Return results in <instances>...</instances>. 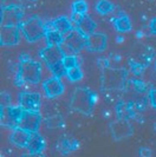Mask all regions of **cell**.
Returning <instances> with one entry per match:
<instances>
[{
  "mask_svg": "<svg viewBox=\"0 0 156 157\" xmlns=\"http://www.w3.org/2000/svg\"><path fill=\"white\" fill-rule=\"evenodd\" d=\"M43 90L47 98H55L64 92V85L60 78L51 77L43 82Z\"/></svg>",
  "mask_w": 156,
  "mask_h": 157,
  "instance_id": "4fadbf2b",
  "label": "cell"
},
{
  "mask_svg": "<svg viewBox=\"0 0 156 157\" xmlns=\"http://www.w3.org/2000/svg\"><path fill=\"white\" fill-rule=\"evenodd\" d=\"M150 31L153 32L154 34H156V18H154V19H151V21H150Z\"/></svg>",
  "mask_w": 156,
  "mask_h": 157,
  "instance_id": "8d00e7d4",
  "label": "cell"
},
{
  "mask_svg": "<svg viewBox=\"0 0 156 157\" xmlns=\"http://www.w3.org/2000/svg\"><path fill=\"white\" fill-rule=\"evenodd\" d=\"M138 154H140V157H151L153 151H151V149L147 148V147H142L138 150Z\"/></svg>",
  "mask_w": 156,
  "mask_h": 157,
  "instance_id": "d6a6232c",
  "label": "cell"
},
{
  "mask_svg": "<svg viewBox=\"0 0 156 157\" xmlns=\"http://www.w3.org/2000/svg\"><path fill=\"white\" fill-rule=\"evenodd\" d=\"M110 132L112 136L114 141H122L124 138L130 137L134 134V129L129 121H123V119H117L110 123Z\"/></svg>",
  "mask_w": 156,
  "mask_h": 157,
  "instance_id": "ba28073f",
  "label": "cell"
},
{
  "mask_svg": "<svg viewBox=\"0 0 156 157\" xmlns=\"http://www.w3.org/2000/svg\"><path fill=\"white\" fill-rule=\"evenodd\" d=\"M49 69L52 72V75L55 77H57V78H60L63 76H66V73H68V70H66V67H65V65H64L63 62L55 64V65L50 66Z\"/></svg>",
  "mask_w": 156,
  "mask_h": 157,
  "instance_id": "d4e9b609",
  "label": "cell"
},
{
  "mask_svg": "<svg viewBox=\"0 0 156 157\" xmlns=\"http://www.w3.org/2000/svg\"><path fill=\"white\" fill-rule=\"evenodd\" d=\"M131 83L134 84V87H135V90H136L137 92L144 94V92L147 91V85H146L142 80H140V79H134Z\"/></svg>",
  "mask_w": 156,
  "mask_h": 157,
  "instance_id": "4dcf8cb0",
  "label": "cell"
},
{
  "mask_svg": "<svg viewBox=\"0 0 156 157\" xmlns=\"http://www.w3.org/2000/svg\"><path fill=\"white\" fill-rule=\"evenodd\" d=\"M148 98L149 102H150V105L153 108H156V89H150L149 90Z\"/></svg>",
  "mask_w": 156,
  "mask_h": 157,
  "instance_id": "1f68e13d",
  "label": "cell"
},
{
  "mask_svg": "<svg viewBox=\"0 0 156 157\" xmlns=\"http://www.w3.org/2000/svg\"><path fill=\"white\" fill-rule=\"evenodd\" d=\"M21 157H45L43 155V152L41 154H31V152H29V154H24Z\"/></svg>",
  "mask_w": 156,
  "mask_h": 157,
  "instance_id": "f35d334b",
  "label": "cell"
},
{
  "mask_svg": "<svg viewBox=\"0 0 156 157\" xmlns=\"http://www.w3.org/2000/svg\"><path fill=\"white\" fill-rule=\"evenodd\" d=\"M66 76H68L70 82H78V80H80L83 78V71L80 70L79 66H75V67L68 70Z\"/></svg>",
  "mask_w": 156,
  "mask_h": 157,
  "instance_id": "4316f807",
  "label": "cell"
},
{
  "mask_svg": "<svg viewBox=\"0 0 156 157\" xmlns=\"http://www.w3.org/2000/svg\"><path fill=\"white\" fill-rule=\"evenodd\" d=\"M96 101L97 94L94 91L86 87H77L71 96L70 108L83 115H91Z\"/></svg>",
  "mask_w": 156,
  "mask_h": 157,
  "instance_id": "6da1fadb",
  "label": "cell"
},
{
  "mask_svg": "<svg viewBox=\"0 0 156 157\" xmlns=\"http://www.w3.org/2000/svg\"><path fill=\"white\" fill-rule=\"evenodd\" d=\"M83 16L84 14H80V13H71V23H73L75 25H77L80 20H82V18H83Z\"/></svg>",
  "mask_w": 156,
  "mask_h": 157,
  "instance_id": "836d02e7",
  "label": "cell"
},
{
  "mask_svg": "<svg viewBox=\"0 0 156 157\" xmlns=\"http://www.w3.org/2000/svg\"><path fill=\"white\" fill-rule=\"evenodd\" d=\"M31 59V57L27 55V53H21V55L19 56V62L21 63V62H26V60H30Z\"/></svg>",
  "mask_w": 156,
  "mask_h": 157,
  "instance_id": "74e56055",
  "label": "cell"
},
{
  "mask_svg": "<svg viewBox=\"0 0 156 157\" xmlns=\"http://www.w3.org/2000/svg\"><path fill=\"white\" fill-rule=\"evenodd\" d=\"M20 26H1L0 32V44L2 46L17 45L19 41Z\"/></svg>",
  "mask_w": 156,
  "mask_h": 157,
  "instance_id": "7c38bea8",
  "label": "cell"
},
{
  "mask_svg": "<svg viewBox=\"0 0 156 157\" xmlns=\"http://www.w3.org/2000/svg\"><path fill=\"white\" fill-rule=\"evenodd\" d=\"M154 130H155V131H156V122H155V123H154Z\"/></svg>",
  "mask_w": 156,
  "mask_h": 157,
  "instance_id": "ab89813d",
  "label": "cell"
},
{
  "mask_svg": "<svg viewBox=\"0 0 156 157\" xmlns=\"http://www.w3.org/2000/svg\"><path fill=\"white\" fill-rule=\"evenodd\" d=\"M32 1H36V0H32Z\"/></svg>",
  "mask_w": 156,
  "mask_h": 157,
  "instance_id": "b9f144b4",
  "label": "cell"
},
{
  "mask_svg": "<svg viewBox=\"0 0 156 157\" xmlns=\"http://www.w3.org/2000/svg\"><path fill=\"white\" fill-rule=\"evenodd\" d=\"M23 14L24 12L20 6L1 7V26H20Z\"/></svg>",
  "mask_w": 156,
  "mask_h": 157,
  "instance_id": "8992f818",
  "label": "cell"
},
{
  "mask_svg": "<svg viewBox=\"0 0 156 157\" xmlns=\"http://www.w3.org/2000/svg\"><path fill=\"white\" fill-rule=\"evenodd\" d=\"M41 77V66L34 60H26L19 64V69L16 76V85L23 84H37Z\"/></svg>",
  "mask_w": 156,
  "mask_h": 157,
  "instance_id": "7a4b0ae2",
  "label": "cell"
},
{
  "mask_svg": "<svg viewBox=\"0 0 156 157\" xmlns=\"http://www.w3.org/2000/svg\"><path fill=\"white\" fill-rule=\"evenodd\" d=\"M39 57L46 63L47 67L60 63L65 58V53L60 46H46L39 51Z\"/></svg>",
  "mask_w": 156,
  "mask_h": 157,
  "instance_id": "8fae6325",
  "label": "cell"
},
{
  "mask_svg": "<svg viewBox=\"0 0 156 157\" xmlns=\"http://www.w3.org/2000/svg\"><path fill=\"white\" fill-rule=\"evenodd\" d=\"M41 122V116L37 111H24L23 116L20 118L18 128L24 129L29 132H38L39 125Z\"/></svg>",
  "mask_w": 156,
  "mask_h": 157,
  "instance_id": "30bf717a",
  "label": "cell"
},
{
  "mask_svg": "<svg viewBox=\"0 0 156 157\" xmlns=\"http://www.w3.org/2000/svg\"><path fill=\"white\" fill-rule=\"evenodd\" d=\"M86 39L88 37L85 34H83L78 29H73L65 36L64 44L72 53H77L82 48L86 47Z\"/></svg>",
  "mask_w": 156,
  "mask_h": 157,
  "instance_id": "52a82bcc",
  "label": "cell"
},
{
  "mask_svg": "<svg viewBox=\"0 0 156 157\" xmlns=\"http://www.w3.org/2000/svg\"><path fill=\"white\" fill-rule=\"evenodd\" d=\"M24 110L20 106H12L10 105L7 108H1L0 116H1V124L5 128H18V123L23 116Z\"/></svg>",
  "mask_w": 156,
  "mask_h": 157,
  "instance_id": "5b68a950",
  "label": "cell"
},
{
  "mask_svg": "<svg viewBox=\"0 0 156 157\" xmlns=\"http://www.w3.org/2000/svg\"><path fill=\"white\" fill-rule=\"evenodd\" d=\"M116 115L118 119H123V121H129L131 118H135L136 113L134 110V104L119 101L116 104Z\"/></svg>",
  "mask_w": 156,
  "mask_h": 157,
  "instance_id": "ac0fdd59",
  "label": "cell"
},
{
  "mask_svg": "<svg viewBox=\"0 0 156 157\" xmlns=\"http://www.w3.org/2000/svg\"><path fill=\"white\" fill-rule=\"evenodd\" d=\"M63 63L65 65L66 70H69V69H72L75 66H78V59L77 57H75V56L72 55H65V58H64Z\"/></svg>",
  "mask_w": 156,
  "mask_h": 157,
  "instance_id": "83f0119b",
  "label": "cell"
},
{
  "mask_svg": "<svg viewBox=\"0 0 156 157\" xmlns=\"http://www.w3.org/2000/svg\"><path fill=\"white\" fill-rule=\"evenodd\" d=\"M52 23V27L53 30H57L58 32H60L62 34H68L69 32H71L72 29V23H71L70 19H68L66 17H59L55 19Z\"/></svg>",
  "mask_w": 156,
  "mask_h": 157,
  "instance_id": "ffe728a7",
  "label": "cell"
},
{
  "mask_svg": "<svg viewBox=\"0 0 156 157\" xmlns=\"http://www.w3.org/2000/svg\"><path fill=\"white\" fill-rule=\"evenodd\" d=\"M72 13H80V14H85L88 12V4L84 0H75L72 2Z\"/></svg>",
  "mask_w": 156,
  "mask_h": 157,
  "instance_id": "484cf974",
  "label": "cell"
},
{
  "mask_svg": "<svg viewBox=\"0 0 156 157\" xmlns=\"http://www.w3.org/2000/svg\"><path fill=\"white\" fill-rule=\"evenodd\" d=\"M102 87L105 90H119L123 89L127 79V71L123 69H110L102 70Z\"/></svg>",
  "mask_w": 156,
  "mask_h": 157,
  "instance_id": "277c9868",
  "label": "cell"
},
{
  "mask_svg": "<svg viewBox=\"0 0 156 157\" xmlns=\"http://www.w3.org/2000/svg\"><path fill=\"white\" fill-rule=\"evenodd\" d=\"M114 27L116 29L118 32H129L131 31V21L129 19V17L127 14H121L114 19Z\"/></svg>",
  "mask_w": 156,
  "mask_h": 157,
  "instance_id": "44dd1931",
  "label": "cell"
},
{
  "mask_svg": "<svg viewBox=\"0 0 156 157\" xmlns=\"http://www.w3.org/2000/svg\"><path fill=\"white\" fill-rule=\"evenodd\" d=\"M76 29H78L83 34H85L86 37H88V36L92 34L95 32V30H96V23L89 16L84 14L83 18H82V20L76 25Z\"/></svg>",
  "mask_w": 156,
  "mask_h": 157,
  "instance_id": "d6986e66",
  "label": "cell"
},
{
  "mask_svg": "<svg viewBox=\"0 0 156 157\" xmlns=\"http://www.w3.org/2000/svg\"><path fill=\"white\" fill-rule=\"evenodd\" d=\"M95 8L99 14H109L110 12H112L115 10V6L109 0H98Z\"/></svg>",
  "mask_w": 156,
  "mask_h": 157,
  "instance_id": "cb8c5ba5",
  "label": "cell"
},
{
  "mask_svg": "<svg viewBox=\"0 0 156 157\" xmlns=\"http://www.w3.org/2000/svg\"><path fill=\"white\" fill-rule=\"evenodd\" d=\"M107 36L99 33V32H94L92 34L88 36L86 39V48L90 52H102L107 47Z\"/></svg>",
  "mask_w": 156,
  "mask_h": 157,
  "instance_id": "5bb4252c",
  "label": "cell"
},
{
  "mask_svg": "<svg viewBox=\"0 0 156 157\" xmlns=\"http://www.w3.org/2000/svg\"><path fill=\"white\" fill-rule=\"evenodd\" d=\"M79 148V142L72 137H63L57 144V150L62 154L63 156L69 155Z\"/></svg>",
  "mask_w": 156,
  "mask_h": 157,
  "instance_id": "e0dca14e",
  "label": "cell"
},
{
  "mask_svg": "<svg viewBox=\"0 0 156 157\" xmlns=\"http://www.w3.org/2000/svg\"><path fill=\"white\" fill-rule=\"evenodd\" d=\"M2 1V7L5 6H19L20 0H1Z\"/></svg>",
  "mask_w": 156,
  "mask_h": 157,
  "instance_id": "e575fe53",
  "label": "cell"
},
{
  "mask_svg": "<svg viewBox=\"0 0 156 157\" xmlns=\"http://www.w3.org/2000/svg\"><path fill=\"white\" fill-rule=\"evenodd\" d=\"M30 136H31V132H29L24 129H20V128H16L10 135V141L18 148H26L29 140H30Z\"/></svg>",
  "mask_w": 156,
  "mask_h": 157,
  "instance_id": "9a60e30c",
  "label": "cell"
},
{
  "mask_svg": "<svg viewBox=\"0 0 156 157\" xmlns=\"http://www.w3.org/2000/svg\"><path fill=\"white\" fill-rule=\"evenodd\" d=\"M44 123L47 129H58V128L64 126V119L60 115H53V116L45 118Z\"/></svg>",
  "mask_w": 156,
  "mask_h": 157,
  "instance_id": "603a6c76",
  "label": "cell"
},
{
  "mask_svg": "<svg viewBox=\"0 0 156 157\" xmlns=\"http://www.w3.org/2000/svg\"><path fill=\"white\" fill-rule=\"evenodd\" d=\"M0 97H1V108H7L11 105V102H12V98H11V94L6 92V91H2L1 94H0Z\"/></svg>",
  "mask_w": 156,
  "mask_h": 157,
  "instance_id": "f546056e",
  "label": "cell"
},
{
  "mask_svg": "<svg viewBox=\"0 0 156 157\" xmlns=\"http://www.w3.org/2000/svg\"><path fill=\"white\" fill-rule=\"evenodd\" d=\"M45 140L43 138V136L38 132H32L30 136L29 143L26 145V149L29 150V152L31 154H41L45 149Z\"/></svg>",
  "mask_w": 156,
  "mask_h": 157,
  "instance_id": "2e32d148",
  "label": "cell"
},
{
  "mask_svg": "<svg viewBox=\"0 0 156 157\" xmlns=\"http://www.w3.org/2000/svg\"><path fill=\"white\" fill-rule=\"evenodd\" d=\"M46 44L47 46H60L64 44V36L57 30H50L46 33Z\"/></svg>",
  "mask_w": 156,
  "mask_h": 157,
  "instance_id": "7402d4cb",
  "label": "cell"
},
{
  "mask_svg": "<svg viewBox=\"0 0 156 157\" xmlns=\"http://www.w3.org/2000/svg\"><path fill=\"white\" fill-rule=\"evenodd\" d=\"M129 64H130L131 72H133L134 75H136V76H140L141 73L143 72V70H144V67H146L144 65L136 63V62H133V60H130V62H129Z\"/></svg>",
  "mask_w": 156,
  "mask_h": 157,
  "instance_id": "f1b7e54d",
  "label": "cell"
},
{
  "mask_svg": "<svg viewBox=\"0 0 156 157\" xmlns=\"http://www.w3.org/2000/svg\"><path fill=\"white\" fill-rule=\"evenodd\" d=\"M155 70H156V62H155Z\"/></svg>",
  "mask_w": 156,
  "mask_h": 157,
  "instance_id": "60d3db41",
  "label": "cell"
},
{
  "mask_svg": "<svg viewBox=\"0 0 156 157\" xmlns=\"http://www.w3.org/2000/svg\"><path fill=\"white\" fill-rule=\"evenodd\" d=\"M40 98L41 97L39 94L24 91V92H20L18 94V103H19V106L24 111H37V112H39L40 104H41Z\"/></svg>",
  "mask_w": 156,
  "mask_h": 157,
  "instance_id": "9c48e42d",
  "label": "cell"
},
{
  "mask_svg": "<svg viewBox=\"0 0 156 157\" xmlns=\"http://www.w3.org/2000/svg\"><path fill=\"white\" fill-rule=\"evenodd\" d=\"M98 65L102 70H104V69L109 67V62H108V59H98Z\"/></svg>",
  "mask_w": 156,
  "mask_h": 157,
  "instance_id": "d590c367",
  "label": "cell"
},
{
  "mask_svg": "<svg viewBox=\"0 0 156 157\" xmlns=\"http://www.w3.org/2000/svg\"><path fill=\"white\" fill-rule=\"evenodd\" d=\"M20 31L23 32L25 39L30 43L37 41L40 38L45 37L47 33L46 25L43 23L38 17H31L26 21L21 23Z\"/></svg>",
  "mask_w": 156,
  "mask_h": 157,
  "instance_id": "3957f363",
  "label": "cell"
}]
</instances>
